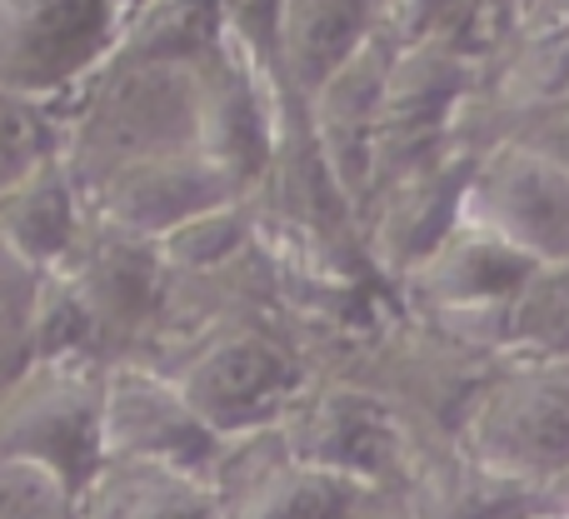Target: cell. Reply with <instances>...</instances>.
<instances>
[{
	"label": "cell",
	"instance_id": "obj_19",
	"mask_svg": "<svg viewBox=\"0 0 569 519\" xmlns=\"http://www.w3.org/2000/svg\"><path fill=\"white\" fill-rule=\"evenodd\" d=\"M50 156H60V110L0 90V196Z\"/></svg>",
	"mask_w": 569,
	"mask_h": 519
},
{
	"label": "cell",
	"instance_id": "obj_2",
	"mask_svg": "<svg viewBox=\"0 0 569 519\" xmlns=\"http://www.w3.org/2000/svg\"><path fill=\"white\" fill-rule=\"evenodd\" d=\"M465 460L555 495L569 480V355H525L470 395Z\"/></svg>",
	"mask_w": 569,
	"mask_h": 519
},
{
	"label": "cell",
	"instance_id": "obj_4",
	"mask_svg": "<svg viewBox=\"0 0 569 519\" xmlns=\"http://www.w3.org/2000/svg\"><path fill=\"white\" fill-rule=\"evenodd\" d=\"M136 0H0V90L66 106L130 26Z\"/></svg>",
	"mask_w": 569,
	"mask_h": 519
},
{
	"label": "cell",
	"instance_id": "obj_11",
	"mask_svg": "<svg viewBox=\"0 0 569 519\" xmlns=\"http://www.w3.org/2000/svg\"><path fill=\"white\" fill-rule=\"evenodd\" d=\"M470 146H450L440 156L420 160V166L390 176L375 186L365 200H375V256L405 275L415 260H425L460 220L465 200V176H470Z\"/></svg>",
	"mask_w": 569,
	"mask_h": 519
},
{
	"label": "cell",
	"instance_id": "obj_18",
	"mask_svg": "<svg viewBox=\"0 0 569 519\" xmlns=\"http://www.w3.org/2000/svg\"><path fill=\"white\" fill-rule=\"evenodd\" d=\"M40 295H46V270L20 260L16 250L0 240V400L26 380L36 365V320H40Z\"/></svg>",
	"mask_w": 569,
	"mask_h": 519
},
{
	"label": "cell",
	"instance_id": "obj_23",
	"mask_svg": "<svg viewBox=\"0 0 569 519\" xmlns=\"http://www.w3.org/2000/svg\"><path fill=\"white\" fill-rule=\"evenodd\" d=\"M340 519H400V515H395V510H380V505H375V495H370V500H360L350 515H340Z\"/></svg>",
	"mask_w": 569,
	"mask_h": 519
},
{
	"label": "cell",
	"instance_id": "obj_3",
	"mask_svg": "<svg viewBox=\"0 0 569 519\" xmlns=\"http://www.w3.org/2000/svg\"><path fill=\"white\" fill-rule=\"evenodd\" d=\"M150 365L170 370V380L186 390V400L220 440L280 425L305 390L295 355L260 325H206L176 355Z\"/></svg>",
	"mask_w": 569,
	"mask_h": 519
},
{
	"label": "cell",
	"instance_id": "obj_24",
	"mask_svg": "<svg viewBox=\"0 0 569 519\" xmlns=\"http://www.w3.org/2000/svg\"><path fill=\"white\" fill-rule=\"evenodd\" d=\"M550 505H555V510H569V480H565V485H555Z\"/></svg>",
	"mask_w": 569,
	"mask_h": 519
},
{
	"label": "cell",
	"instance_id": "obj_20",
	"mask_svg": "<svg viewBox=\"0 0 569 519\" xmlns=\"http://www.w3.org/2000/svg\"><path fill=\"white\" fill-rule=\"evenodd\" d=\"M80 490L50 465L0 450V519H76Z\"/></svg>",
	"mask_w": 569,
	"mask_h": 519
},
{
	"label": "cell",
	"instance_id": "obj_9",
	"mask_svg": "<svg viewBox=\"0 0 569 519\" xmlns=\"http://www.w3.org/2000/svg\"><path fill=\"white\" fill-rule=\"evenodd\" d=\"M210 485L220 495V519H340L380 495L360 480L295 460L276 425L226 440Z\"/></svg>",
	"mask_w": 569,
	"mask_h": 519
},
{
	"label": "cell",
	"instance_id": "obj_6",
	"mask_svg": "<svg viewBox=\"0 0 569 519\" xmlns=\"http://www.w3.org/2000/svg\"><path fill=\"white\" fill-rule=\"evenodd\" d=\"M100 380L96 360H36L0 400V450L66 475L76 490L100 470Z\"/></svg>",
	"mask_w": 569,
	"mask_h": 519
},
{
	"label": "cell",
	"instance_id": "obj_13",
	"mask_svg": "<svg viewBox=\"0 0 569 519\" xmlns=\"http://www.w3.org/2000/svg\"><path fill=\"white\" fill-rule=\"evenodd\" d=\"M86 226H90V210L66 156H50L46 166H36L26 180H16L0 196V240L46 275H56L60 265L76 256Z\"/></svg>",
	"mask_w": 569,
	"mask_h": 519
},
{
	"label": "cell",
	"instance_id": "obj_22",
	"mask_svg": "<svg viewBox=\"0 0 569 519\" xmlns=\"http://www.w3.org/2000/svg\"><path fill=\"white\" fill-rule=\"evenodd\" d=\"M515 126H505L500 136H515L525 146L545 150L550 160H560L569 170V100H555V106H540V110H525V116H510Z\"/></svg>",
	"mask_w": 569,
	"mask_h": 519
},
{
	"label": "cell",
	"instance_id": "obj_7",
	"mask_svg": "<svg viewBox=\"0 0 569 519\" xmlns=\"http://www.w3.org/2000/svg\"><path fill=\"white\" fill-rule=\"evenodd\" d=\"M100 450L106 460H150L216 475L226 440L196 415L170 370L150 360H110L100 380Z\"/></svg>",
	"mask_w": 569,
	"mask_h": 519
},
{
	"label": "cell",
	"instance_id": "obj_21",
	"mask_svg": "<svg viewBox=\"0 0 569 519\" xmlns=\"http://www.w3.org/2000/svg\"><path fill=\"white\" fill-rule=\"evenodd\" d=\"M220 20H226V36L284 86V76H280V0H220Z\"/></svg>",
	"mask_w": 569,
	"mask_h": 519
},
{
	"label": "cell",
	"instance_id": "obj_10",
	"mask_svg": "<svg viewBox=\"0 0 569 519\" xmlns=\"http://www.w3.org/2000/svg\"><path fill=\"white\" fill-rule=\"evenodd\" d=\"M276 430L295 460L360 480L370 490H380V480L400 465V425L380 400L355 390H300Z\"/></svg>",
	"mask_w": 569,
	"mask_h": 519
},
{
	"label": "cell",
	"instance_id": "obj_12",
	"mask_svg": "<svg viewBox=\"0 0 569 519\" xmlns=\"http://www.w3.org/2000/svg\"><path fill=\"white\" fill-rule=\"evenodd\" d=\"M540 270L510 250L505 240H495L490 230L470 226V220H455V230L430 250L425 260H415L405 270L410 290L425 305L450 315H500L510 310V300L525 290V280Z\"/></svg>",
	"mask_w": 569,
	"mask_h": 519
},
{
	"label": "cell",
	"instance_id": "obj_17",
	"mask_svg": "<svg viewBox=\"0 0 569 519\" xmlns=\"http://www.w3.org/2000/svg\"><path fill=\"white\" fill-rule=\"evenodd\" d=\"M540 510H550V495L545 490L490 475L460 455L455 475H445L430 490L425 519H535Z\"/></svg>",
	"mask_w": 569,
	"mask_h": 519
},
{
	"label": "cell",
	"instance_id": "obj_16",
	"mask_svg": "<svg viewBox=\"0 0 569 519\" xmlns=\"http://www.w3.org/2000/svg\"><path fill=\"white\" fill-rule=\"evenodd\" d=\"M475 100H495L505 116L569 100V26H525L485 60Z\"/></svg>",
	"mask_w": 569,
	"mask_h": 519
},
{
	"label": "cell",
	"instance_id": "obj_1",
	"mask_svg": "<svg viewBox=\"0 0 569 519\" xmlns=\"http://www.w3.org/2000/svg\"><path fill=\"white\" fill-rule=\"evenodd\" d=\"M170 150H200V60L116 50L60 106V156L80 186Z\"/></svg>",
	"mask_w": 569,
	"mask_h": 519
},
{
	"label": "cell",
	"instance_id": "obj_15",
	"mask_svg": "<svg viewBox=\"0 0 569 519\" xmlns=\"http://www.w3.org/2000/svg\"><path fill=\"white\" fill-rule=\"evenodd\" d=\"M375 10L380 0H280V76L300 106L375 36Z\"/></svg>",
	"mask_w": 569,
	"mask_h": 519
},
{
	"label": "cell",
	"instance_id": "obj_25",
	"mask_svg": "<svg viewBox=\"0 0 569 519\" xmlns=\"http://www.w3.org/2000/svg\"><path fill=\"white\" fill-rule=\"evenodd\" d=\"M535 519H569V510H555V505H550V510H540Z\"/></svg>",
	"mask_w": 569,
	"mask_h": 519
},
{
	"label": "cell",
	"instance_id": "obj_5",
	"mask_svg": "<svg viewBox=\"0 0 569 519\" xmlns=\"http://www.w3.org/2000/svg\"><path fill=\"white\" fill-rule=\"evenodd\" d=\"M460 220L490 230L530 265H569V170L515 136L480 140Z\"/></svg>",
	"mask_w": 569,
	"mask_h": 519
},
{
	"label": "cell",
	"instance_id": "obj_8",
	"mask_svg": "<svg viewBox=\"0 0 569 519\" xmlns=\"http://www.w3.org/2000/svg\"><path fill=\"white\" fill-rule=\"evenodd\" d=\"M80 196H86L96 226L160 246L186 220L230 206V200H246V186L206 150H170V156H150L90 180V186H80Z\"/></svg>",
	"mask_w": 569,
	"mask_h": 519
},
{
	"label": "cell",
	"instance_id": "obj_14",
	"mask_svg": "<svg viewBox=\"0 0 569 519\" xmlns=\"http://www.w3.org/2000/svg\"><path fill=\"white\" fill-rule=\"evenodd\" d=\"M76 519H220L210 475L150 460H100L76 500Z\"/></svg>",
	"mask_w": 569,
	"mask_h": 519
}]
</instances>
